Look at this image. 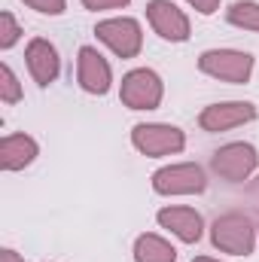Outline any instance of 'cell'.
<instances>
[{
  "instance_id": "6da1fadb",
  "label": "cell",
  "mask_w": 259,
  "mask_h": 262,
  "mask_svg": "<svg viewBox=\"0 0 259 262\" xmlns=\"http://www.w3.org/2000/svg\"><path fill=\"white\" fill-rule=\"evenodd\" d=\"M256 235L259 226L250 223L247 213H223L213 220L210 226V244L220 250V253H229V256H250L253 247H256Z\"/></svg>"
},
{
  "instance_id": "7a4b0ae2",
  "label": "cell",
  "mask_w": 259,
  "mask_h": 262,
  "mask_svg": "<svg viewBox=\"0 0 259 262\" xmlns=\"http://www.w3.org/2000/svg\"><path fill=\"white\" fill-rule=\"evenodd\" d=\"M131 146L146 159L177 156L186 146V134L183 128L168 125V122H137L131 128Z\"/></svg>"
},
{
  "instance_id": "3957f363",
  "label": "cell",
  "mask_w": 259,
  "mask_h": 262,
  "mask_svg": "<svg viewBox=\"0 0 259 262\" xmlns=\"http://www.w3.org/2000/svg\"><path fill=\"white\" fill-rule=\"evenodd\" d=\"M198 70L220 82L244 85L253 76V55L241 49H207L198 55Z\"/></svg>"
},
{
  "instance_id": "277c9868",
  "label": "cell",
  "mask_w": 259,
  "mask_h": 262,
  "mask_svg": "<svg viewBox=\"0 0 259 262\" xmlns=\"http://www.w3.org/2000/svg\"><path fill=\"white\" fill-rule=\"evenodd\" d=\"M95 34L116 58H137L143 49V28L131 15H113V18L98 21Z\"/></svg>"
},
{
  "instance_id": "5b68a950",
  "label": "cell",
  "mask_w": 259,
  "mask_h": 262,
  "mask_svg": "<svg viewBox=\"0 0 259 262\" xmlns=\"http://www.w3.org/2000/svg\"><path fill=\"white\" fill-rule=\"evenodd\" d=\"M165 98V82L156 70L149 67H134L122 76L119 85V101L128 110H156Z\"/></svg>"
},
{
  "instance_id": "8992f818",
  "label": "cell",
  "mask_w": 259,
  "mask_h": 262,
  "mask_svg": "<svg viewBox=\"0 0 259 262\" xmlns=\"http://www.w3.org/2000/svg\"><path fill=\"white\" fill-rule=\"evenodd\" d=\"M259 168V152L253 143H244V140H235V143H226L220 146L213 156H210V171L229 183H244L250 180V174Z\"/></svg>"
},
{
  "instance_id": "52a82bcc",
  "label": "cell",
  "mask_w": 259,
  "mask_h": 262,
  "mask_svg": "<svg viewBox=\"0 0 259 262\" xmlns=\"http://www.w3.org/2000/svg\"><path fill=\"white\" fill-rule=\"evenodd\" d=\"M204 189H207V177H204V168L195 162L165 165L153 174V192L159 195H201Z\"/></svg>"
},
{
  "instance_id": "ba28073f",
  "label": "cell",
  "mask_w": 259,
  "mask_h": 262,
  "mask_svg": "<svg viewBox=\"0 0 259 262\" xmlns=\"http://www.w3.org/2000/svg\"><path fill=\"white\" fill-rule=\"evenodd\" d=\"M256 116L259 110L250 101H220V104H207L198 113V125L207 134H220V131H232L238 125H247Z\"/></svg>"
},
{
  "instance_id": "9c48e42d",
  "label": "cell",
  "mask_w": 259,
  "mask_h": 262,
  "mask_svg": "<svg viewBox=\"0 0 259 262\" xmlns=\"http://www.w3.org/2000/svg\"><path fill=\"white\" fill-rule=\"evenodd\" d=\"M146 21L168 43H186L189 34H192L189 15L177 3H171V0H149L146 3Z\"/></svg>"
},
{
  "instance_id": "30bf717a",
  "label": "cell",
  "mask_w": 259,
  "mask_h": 262,
  "mask_svg": "<svg viewBox=\"0 0 259 262\" xmlns=\"http://www.w3.org/2000/svg\"><path fill=\"white\" fill-rule=\"evenodd\" d=\"M76 82L89 95H107L110 92L113 70H110V61L95 46H82L79 49V55H76Z\"/></svg>"
},
{
  "instance_id": "8fae6325",
  "label": "cell",
  "mask_w": 259,
  "mask_h": 262,
  "mask_svg": "<svg viewBox=\"0 0 259 262\" xmlns=\"http://www.w3.org/2000/svg\"><path fill=\"white\" fill-rule=\"evenodd\" d=\"M25 64H28V73L34 76V82L40 89L52 85L61 73V58H58V49L43 40V37H34L28 46H25Z\"/></svg>"
},
{
  "instance_id": "7c38bea8",
  "label": "cell",
  "mask_w": 259,
  "mask_h": 262,
  "mask_svg": "<svg viewBox=\"0 0 259 262\" xmlns=\"http://www.w3.org/2000/svg\"><path fill=\"white\" fill-rule=\"evenodd\" d=\"M159 226L168 229L171 235H177L183 244H198L201 235H204V220L195 207H183V204H174V207H162L156 213Z\"/></svg>"
},
{
  "instance_id": "4fadbf2b",
  "label": "cell",
  "mask_w": 259,
  "mask_h": 262,
  "mask_svg": "<svg viewBox=\"0 0 259 262\" xmlns=\"http://www.w3.org/2000/svg\"><path fill=\"white\" fill-rule=\"evenodd\" d=\"M40 156V146L31 134H6L0 140V168L3 171H25Z\"/></svg>"
},
{
  "instance_id": "5bb4252c",
  "label": "cell",
  "mask_w": 259,
  "mask_h": 262,
  "mask_svg": "<svg viewBox=\"0 0 259 262\" xmlns=\"http://www.w3.org/2000/svg\"><path fill=\"white\" fill-rule=\"evenodd\" d=\"M134 262H177V250L171 241H165L156 232H143L134 241Z\"/></svg>"
},
{
  "instance_id": "9a60e30c",
  "label": "cell",
  "mask_w": 259,
  "mask_h": 262,
  "mask_svg": "<svg viewBox=\"0 0 259 262\" xmlns=\"http://www.w3.org/2000/svg\"><path fill=\"white\" fill-rule=\"evenodd\" d=\"M226 18H229V25H235L241 31L259 34V3L256 0H235L226 9Z\"/></svg>"
},
{
  "instance_id": "2e32d148",
  "label": "cell",
  "mask_w": 259,
  "mask_h": 262,
  "mask_svg": "<svg viewBox=\"0 0 259 262\" xmlns=\"http://www.w3.org/2000/svg\"><path fill=\"white\" fill-rule=\"evenodd\" d=\"M0 101L3 104H18L21 101V82L6 61L0 64Z\"/></svg>"
},
{
  "instance_id": "e0dca14e",
  "label": "cell",
  "mask_w": 259,
  "mask_h": 262,
  "mask_svg": "<svg viewBox=\"0 0 259 262\" xmlns=\"http://www.w3.org/2000/svg\"><path fill=\"white\" fill-rule=\"evenodd\" d=\"M21 25L15 21V15L6 9V12H0V49L6 52V49H12L18 40H21Z\"/></svg>"
},
{
  "instance_id": "ac0fdd59",
  "label": "cell",
  "mask_w": 259,
  "mask_h": 262,
  "mask_svg": "<svg viewBox=\"0 0 259 262\" xmlns=\"http://www.w3.org/2000/svg\"><path fill=\"white\" fill-rule=\"evenodd\" d=\"M25 6H31L40 15H61L67 9V0H21Z\"/></svg>"
},
{
  "instance_id": "d6986e66",
  "label": "cell",
  "mask_w": 259,
  "mask_h": 262,
  "mask_svg": "<svg viewBox=\"0 0 259 262\" xmlns=\"http://www.w3.org/2000/svg\"><path fill=\"white\" fill-rule=\"evenodd\" d=\"M131 0H82V6L85 9H92V12H104V9H125Z\"/></svg>"
},
{
  "instance_id": "ffe728a7",
  "label": "cell",
  "mask_w": 259,
  "mask_h": 262,
  "mask_svg": "<svg viewBox=\"0 0 259 262\" xmlns=\"http://www.w3.org/2000/svg\"><path fill=\"white\" fill-rule=\"evenodd\" d=\"M189 6H192L195 12H201V15H213L217 9H220V3L223 0H186Z\"/></svg>"
},
{
  "instance_id": "44dd1931",
  "label": "cell",
  "mask_w": 259,
  "mask_h": 262,
  "mask_svg": "<svg viewBox=\"0 0 259 262\" xmlns=\"http://www.w3.org/2000/svg\"><path fill=\"white\" fill-rule=\"evenodd\" d=\"M0 262H25V259H21L12 247H3V250H0Z\"/></svg>"
},
{
  "instance_id": "7402d4cb",
  "label": "cell",
  "mask_w": 259,
  "mask_h": 262,
  "mask_svg": "<svg viewBox=\"0 0 259 262\" xmlns=\"http://www.w3.org/2000/svg\"><path fill=\"white\" fill-rule=\"evenodd\" d=\"M247 198L253 201V207L259 210V177L253 180V183H250V189H247Z\"/></svg>"
},
{
  "instance_id": "603a6c76",
  "label": "cell",
  "mask_w": 259,
  "mask_h": 262,
  "mask_svg": "<svg viewBox=\"0 0 259 262\" xmlns=\"http://www.w3.org/2000/svg\"><path fill=\"white\" fill-rule=\"evenodd\" d=\"M192 262H223V259H213V256H195Z\"/></svg>"
}]
</instances>
